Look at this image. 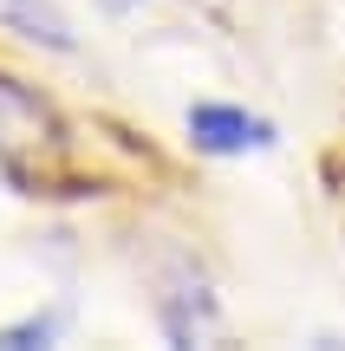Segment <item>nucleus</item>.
Wrapping results in <instances>:
<instances>
[{"instance_id":"1","label":"nucleus","mask_w":345,"mask_h":351,"mask_svg":"<svg viewBox=\"0 0 345 351\" xmlns=\"http://www.w3.org/2000/svg\"><path fill=\"white\" fill-rule=\"evenodd\" d=\"M189 143L202 156H248V150H274V124L241 104H189Z\"/></svg>"},{"instance_id":"2","label":"nucleus","mask_w":345,"mask_h":351,"mask_svg":"<svg viewBox=\"0 0 345 351\" xmlns=\"http://www.w3.org/2000/svg\"><path fill=\"white\" fill-rule=\"evenodd\" d=\"M0 33L26 39V46H46V52H72V20H65L52 0H0Z\"/></svg>"},{"instance_id":"3","label":"nucleus","mask_w":345,"mask_h":351,"mask_svg":"<svg viewBox=\"0 0 345 351\" xmlns=\"http://www.w3.org/2000/svg\"><path fill=\"white\" fill-rule=\"evenodd\" d=\"M104 7H111V13H130V7H143V0H104Z\"/></svg>"}]
</instances>
